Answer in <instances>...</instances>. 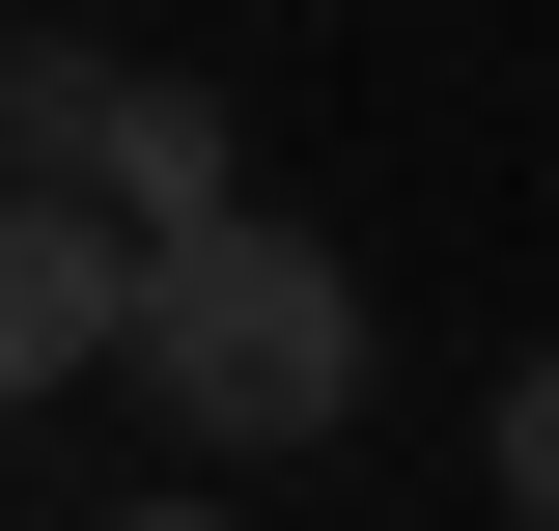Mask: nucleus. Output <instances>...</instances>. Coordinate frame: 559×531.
I'll return each mask as SVG.
<instances>
[{
  "label": "nucleus",
  "instance_id": "obj_6",
  "mask_svg": "<svg viewBox=\"0 0 559 531\" xmlns=\"http://www.w3.org/2000/svg\"><path fill=\"white\" fill-rule=\"evenodd\" d=\"M112 531H224V504H112Z\"/></svg>",
  "mask_w": 559,
  "mask_h": 531
},
{
  "label": "nucleus",
  "instance_id": "obj_2",
  "mask_svg": "<svg viewBox=\"0 0 559 531\" xmlns=\"http://www.w3.org/2000/svg\"><path fill=\"white\" fill-rule=\"evenodd\" d=\"M84 364H140V224L84 168H0V420L84 392Z\"/></svg>",
  "mask_w": 559,
  "mask_h": 531
},
{
  "label": "nucleus",
  "instance_id": "obj_5",
  "mask_svg": "<svg viewBox=\"0 0 559 531\" xmlns=\"http://www.w3.org/2000/svg\"><path fill=\"white\" fill-rule=\"evenodd\" d=\"M476 475H503V531H559V335L503 364V420H476Z\"/></svg>",
  "mask_w": 559,
  "mask_h": 531
},
{
  "label": "nucleus",
  "instance_id": "obj_3",
  "mask_svg": "<svg viewBox=\"0 0 559 531\" xmlns=\"http://www.w3.org/2000/svg\"><path fill=\"white\" fill-rule=\"evenodd\" d=\"M84 197H112V224H224V197H252L224 84H168V57H140V84H112V168H84Z\"/></svg>",
  "mask_w": 559,
  "mask_h": 531
},
{
  "label": "nucleus",
  "instance_id": "obj_4",
  "mask_svg": "<svg viewBox=\"0 0 559 531\" xmlns=\"http://www.w3.org/2000/svg\"><path fill=\"white\" fill-rule=\"evenodd\" d=\"M112 28H0V168H112Z\"/></svg>",
  "mask_w": 559,
  "mask_h": 531
},
{
  "label": "nucleus",
  "instance_id": "obj_1",
  "mask_svg": "<svg viewBox=\"0 0 559 531\" xmlns=\"http://www.w3.org/2000/svg\"><path fill=\"white\" fill-rule=\"evenodd\" d=\"M140 392L197 420V448H336V420H364V280L308 252L280 197L140 224Z\"/></svg>",
  "mask_w": 559,
  "mask_h": 531
}]
</instances>
